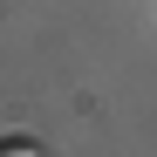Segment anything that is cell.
Wrapping results in <instances>:
<instances>
[{
  "label": "cell",
  "mask_w": 157,
  "mask_h": 157,
  "mask_svg": "<svg viewBox=\"0 0 157 157\" xmlns=\"http://www.w3.org/2000/svg\"><path fill=\"white\" fill-rule=\"evenodd\" d=\"M0 157H41V150H28V144H0Z\"/></svg>",
  "instance_id": "obj_1"
}]
</instances>
